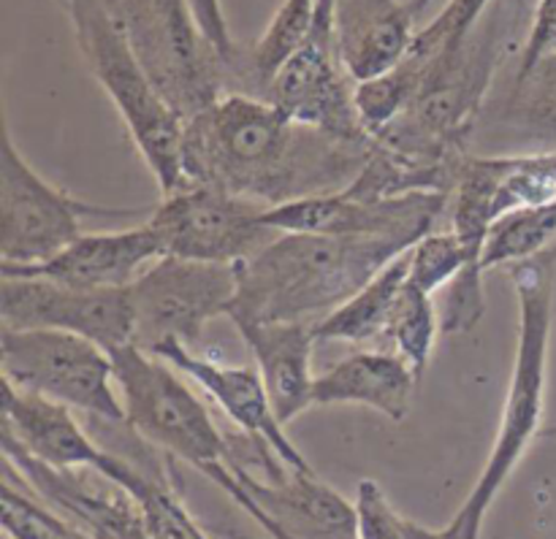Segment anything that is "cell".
I'll return each mask as SVG.
<instances>
[{
  "label": "cell",
  "instance_id": "17",
  "mask_svg": "<svg viewBox=\"0 0 556 539\" xmlns=\"http://www.w3.org/2000/svg\"><path fill=\"white\" fill-rule=\"evenodd\" d=\"M157 258H163L161 242L155 231L141 222L125 231L81 233L47 264L27 266V269H0V277H38L81 291H125Z\"/></svg>",
  "mask_w": 556,
  "mask_h": 539
},
{
  "label": "cell",
  "instance_id": "1",
  "mask_svg": "<svg viewBox=\"0 0 556 539\" xmlns=\"http://www.w3.org/2000/svg\"><path fill=\"white\" fill-rule=\"evenodd\" d=\"M372 152L299 123L271 101L228 92L185 119L182 166L190 184H212L264 206L345 190Z\"/></svg>",
  "mask_w": 556,
  "mask_h": 539
},
{
  "label": "cell",
  "instance_id": "2",
  "mask_svg": "<svg viewBox=\"0 0 556 539\" xmlns=\"http://www.w3.org/2000/svg\"><path fill=\"white\" fill-rule=\"evenodd\" d=\"M519 14V0H494L459 47L427 65L405 114L372 136L427 193H451L462 163L472 155V136L494 92V79L514 54Z\"/></svg>",
  "mask_w": 556,
  "mask_h": 539
},
{
  "label": "cell",
  "instance_id": "28",
  "mask_svg": "<svg viewBox=\"0 0 556 539\" xmlns=\"http://www.w3.org/2000/svg\"><path fill=\"white\" fill-rule=\"evenodd\" d=\"M0 499H3L0 521H3V531L9 539H96L76 521L71 524L47 504L16 491L9 477H5Z\"/></svg>",
  "mask_w": 556,
  "mask_h": 539
},
{
  "label": "cell",
  "instance_id": "5",
  "mask_svg": "<svg viewBox=\"0 0 556 539\" xmlns=\"http://www.w3.org/2000/svg\"><path fill=\"white\" fill-rule=\"evenodd\" d=\"M87 68L123 117L161 195L188 188L182 166L185 119L157 95L130 49L109 0H63Z\"/></svg>",
  "mask_w": 556,
  "mask_h": 539
},
{
  "label": "cell",
  "instance_id": "6",
  "mask_svg": "<svg viewBox=\"0 0 556 539\" xmlns=\"http://www.w3.org/2000/svg\"><path fill=\"white\" fill-rule=\"evenodd\" d=\"M125 423L166 459L206 475L231 459V437L217 428L193 383L161 356L125 345L112 352Z\"/></svg>",
  "mask_w": 556,
  "mask_h": 539
},
{
  "label": "cell",
  "instance_id": "10",
  "mask_svg": "<svg viewBox=\"0 0 556 539\" xmlns=\"http://www.w3.org/2000/svg\"><path fill=\"white\" fill-rule=\"evenodd\" d=\"M237 285V266L163 255L128 287L134 345L147 352L166 345L193 347L212 320L228 315Z\"/></svg>",
  "mask_w": 556,
  "mask_h": 539
},
{
  "label": "cell",
  "instance_id": "4",
  "mask_svg": "<svg viewBox=\"0 0 556 539\" xmlns=\"http://www.w3.org/2000/svg\"><path fill=\"white\" fill-rule=\"evenodd\" d=\"M508 274L519 301L514 369H510L503 415L486 464L465 502L443 526L445 535L454 539H481L486 515L497 502L500 491L508 486L514 472L530 453L532 442L546 432L543 421H546L548 361H552L556 318V253L546 249L538 258L510 266Z\"/></svg>",
  "mask_w": 556,
  "mask_h": 539
},
{
  "label": "cell",
  "instance_id": "21",
  "mask_svg": "<svg viewBox=\"0 0 556 539\" xmlns=\"http://www.w3.org/2000/svg\"><path fill=\"white\" fill-rule=\"evenodd\" d=\"M418 383L410 363L394 350H358L315 377V407H364L402 423Z\"/></svg>",
  "mask_w": 556,
  "mask_h": 539
},
{
  "label": "cell",
  "instance_id": "9",
  "mask_svg": "<svg viewBox=\"0 0 556 539\" xmlns=\"http://www.w3.org/2000/svg\"><path fill=\"white\" fill-rule=\"evenodd\" d=\"M141 215V209L98 206L74 198L54 188L27 163L11 136L9 119H3L0 141V269H27L47 264L81 236V220L87 217Z\"/></svg>",
  "mask_w": 556,
  "mask_h": 539
},
{
  "label": "cell",
  "instance_id": "27",
  "mask_svg": "<svg viewBox=\"0 0 556 539\" xmlns=\"http://www.w3.org/2000/svg\"><path fill=\"white\" fill-rule=\"evenodd\" d=\"M492 3L494 0H448L445 9L427 27L418 30L410 52L405 54V63L416 70L418 79H424V70H427L432 60L456 49L470 36L472 27L483 20V14L492 9Z\"/></svg>",
  "mask_w": 556,
  "mask_h": 539
},
{
  "label": "cell",
  "instance_id": "19",
  "mask_svg": "<svg viewBox=\"0 0 556 539\" xmlns=\"http://www.w3.org/2000/svg\"><path fill=\"white\" fill-rule=\"evenodd\" d=\"M413 0H334L340 60L353 81L386 74L405 60L416 41Z\"/></svg>",
  "mask_w": 556,
  "mask_h": 539
},
{
  "label": "cell",
  "instance_id": "11",
  "mask_svg": "<svg viewBox=\"0 0 556 539\" xmlns=\"http://www.w3.org/2000/svg\"><path fill=\"white\" fill-rule=\"evenodd\" d=\"M266 209L223 188L190 184L163 195L147 226L155 231L163 255L239 266L280 236L264 222Z\"/></svg>",
  "mask_w": 556,
  "mask_h": 539
},
{
  "label": "cell",
  "instance_id": "35",
  "mask_svg": "<svg viewBox=\"0 0 556 539\" xmlns=\"http://www.w3.org/2000/svg\"><path fill=\"white\" fill-rule=\"evenodd\" d=\"M543 437H546V439H554V437H556V426L546 428V432H543Z\"/></svg>",
  "mask_w": 556,
  "mask_h": 539
},
{
  "label": "cell",
  "instance_id": "23",
  "mask_svg": "<svg viewBox=\"0 0 556 539\" xmlns=\"http://www.w3.org/2000/svg\"><path fill=\"white\" fill-rule=\"evenodd\" d=\"M318 0H282L264 36L250 49H239L231 63V92L264 98L266 87L275 79L288 57L309 33Z\"/></svg>",
  "mask_w": 556,
  "mask_h": 539
},
{
  "label": "cell",
  "instance_id": "20",
  "mask_svg": "<svg viewBox=\"0 0 556 539\" xmlns=\"http://www.w3.org/2000/svg\"><path fill=\"white\" fill-rule=\"evenodd\" d=\"M253 356L255 369L266 385L277 418L293 423L315 407L313 352L315 323L302 320H275V323H233Z\"/></svg>",
  "mask_w": 556,
  "mask_h": 539
},
{
  "label": "cell",
  "instance_id": "12",
  "mask_svg": "<svg viewBox=\"0 0 556 539\" xmlns=\"http://www.w3.org/2000/svg\"><path fill=\"white\" fill-rule=\"evenodd\" d=\"M356 81L340 60L334 27V0H318L315 20L296 52L282 63L264 98L299 123L348 141H369L356 108Z\"/></svg>",
  "mask_w": 556,
  "mask_h": 539
},
{
  "label": "cell",
  "instance_id": "30",
  "mask_svg": "<svg viewBox=\"0 0 556 539\" xmlns=\"http://www.w3.org/2000/svg\"><path fill=\"white\" fill-rule=\"evenodd\" d=\"M548 54H556V0H538L516 70L532 68Z\"/></svg>",
  "mask_w": 556,
  "mask_h": 539
},
{
  "label": "cell",
  "instance_id": "25",
  "mask_svg": "<svg viewBox=\"0 0 556 539\" xmlns=\"http://www.w3.org/2000/svg\"><path fill=\"white\" fill-rule=\"evenodd\" d=\"M438 334H443V325H440V312L434 307V296L418 291V287H413L407 282L400 301H396L394 315H391L386 342H389V347L396 356L410 363L418 380L424 377V372L432 363Z\"/></svg>",
  "mask_w": 556,
  "mask_h": 539
},
{
  "label": "cell",
  "instance_id": "3",
  "mask_svg": "<svg viewBox=\"0 0 556 539\" xmlns=\"http://www.w3.org/2000/svg\"><path fill=\"white\" fill-rule=\"evenodd\" d=\"M405 253L407 247L391 239L280 233L237 266V296L226 318L231 323H318Z\"/></svg>",
  "mask_w": 556,
  "mask_h": 539
},
{
  "label": "cell",
  "instance_id": "18",
  "mask_svg": "<svg viewBox=\"0 0 556 539\" xmlns=\"http://www.w3.org/2000/svg\"><path fill=\"white\" fill-rule=\"evenodd\" d=\"M3 442L52 470L103 472L114 453L103 448L74 410L3 383Z\"/></svg>",
  "mask_w": 556,
  "mask_h": 539
},
{
  "label": "cell",
  "instance_id": "8",
  "mask_svg": "<svg viewBox=\"0 0 556 539\" xmlns=\"http://www.w3.org/2000/svg\"><path fill=\"white\" fill-rule=\"evenodd\" d=\"M3 383L71 407L90 423H125L112 352L85 336L49 329H0Z\"/></svg>",
  "mask_w": 556,
  "mask_h": 539
},
{
  "label": "cell",
  "instance_id": "32",
  "mask_svg": "<svg viewBox=\"0 0 556 539\" xmlns=\"http://www.w3.org/2000/svg\"><path fill=\"white\" fill-rule=\"evenodd\" d=\"M190 5H193V14L195 20H199V27L204 30V36L215 43L217 52H220L223 57L228 60V65H231L242 47L233 41L231 30H228V20L220 0H190Z\"/></svg>",
  "mask_w": 556,
  "mask_h": 539
},
{
  "label": "cell",
  "instance_id": "16",
  "mask_svg": "<svg viewBox=\"0 0 556 539\" xmlns=\"http://www.w3.org/2000/svg\"><path fill=\"white\" fill-rule=\"evenodd\" d=\"M472 144L478 155L556 152V54L516 70L503 92H492Z\"/></svg>",
  "mask_w": 556,
  "mask_h": 539
},
{
  "label": "cell",
  "instance_id": "33",
  "mask_svg": "<svg viewBox=\"0 0 556 539\" xmlns=\"http://www.w3.org/2000/svg\"><path fill=\"white\" fill-rule=\"evenodd\" d=\"M407 535H410V539H454L445 535L443 529H429V526L416 524L410 518H407Z\"/></svg>",
  "mask_w": 556,
  "mask_h": 539
},
{
  "label": "cell",
  "instance_id": "7",
  "mask_svg": "<svg viewBox=\"0 0 556 539\" xmlns=\"http://www.w3.org/2000/svg\"><path fill=\"white\" fill-rule=\"evenodd\" d=\"M157 95L182 119L231 92V65L204 36L190 0H109Z\"/></svg>",
  "mask_w": 556,
  "mask_h": 539
},
{
  "label": "cell",
  "instance_id": "34",
  "mask_svg": "<svg viewBox=\"0 0 556 539\" xmlns=\"http://www.w3.org/2000/svg\"><path fill=\"white\" fill-rule=\"evenodd\" d=\"M429 3H432V0H413V5H416V9H418V14H421V11L427 9Z\"/></svg>",
  "mask_w": 556,
  "mask_h": 539
},
{
  "label": "cell",
  "instance_id": "13",
  "mask_svg": "<svg viewBox=\"0 0 556 539\" xmlns=\"http://www.w3.org/2000/svg\"><path fill=\"white\" fill-rule=\"evenodd\" d=\"M445 215L448 193H410L400 198L364 201L340 190L271 206L264 211V222L280 233L391 239L413 249L424 236L443 226Z\"/></svg>",
  "mask_w": 556,
  "mask_h": 539
},
{
  "label": "cell",
  "instance_id": "15",
  "mask_svg": "<svg viewBox=\"0 0 556 539\" xmlns=\"http://www.w3.org/2000/svg\"><path fill=\"white\" fill-rule=\"evenodd\" d=\"M152 356H161L163 361L177 367L239 428V434L269 445L293 470L315 472L302 450L291 442L286 423L277 418L258 369L226 367L185 345H166Z\"/></svg>",
  "mask_w": 556,
  "mask_h": 539
},
{
  "label": "cell",
  "instance_id": "29",
  "mask_svg": "<svg viewBox=\"0 0 556 539\" xmlns=\"http://www.w3.org/2000/svg\"><path fill=\"white\" fill-rule=\"evenodd\" d=\"M353 504H356L358 539H410L407 518L396 513L378 480L369 477L358 480Z\"/></svg>",
  "mask_w": 556,
  "mask_h": 539
},
{
  "label": "cell",
  "instance_id": "14",
  "mask_svg": "<svg viewBox=\"0 0 556 539\" xmlns=\"http://www.w3.org/2000/svg\"><path fill=\"white\" fill-rule=\"evenodd\" d=\"M0 329H49L85 336L106 352L134 345L125 291H81L38 277H0Z\"/></svg>",
  "mask_w": 556,
  "mask_h": 539
},
{
  "label": "cell",
  "instance_id": "24",
  "mask_svg": "<svg viewBox=\"0 0 556 539\" xmlns=\"http://www.w3.org/2000/svg\"><path fill=\"white\" fill-rule=\"evenodd\" d=\"M556 239V198L548 204L530 206L505 215L494 222L483 249V271L510 269L516 264L538 258Z\"/></svg>",
  "mask_w": 556,
  "mask_h": 539
},
{
  "label": "cell",
  "instance_id": "26",
  "mask_svg": "<svg viewBox=\"0 0 556 539\" xmlns=\"http://www.w3.org/2000/svg\"><path fill=\"white\" fill-rule=\"evenodd\" d=\"M119 488L139 502L150 539H206L199 524L190 518L185 504L179 502V493L168 472L152 475L141 466H134Z\"/></svg>",
  "mask_w": 556,
  "mask_h": 539
},
{
  "label": "cell",
  "instance_id": "22",
  "mask_svg": "<svg viewBox=\"0 0 556 539\" xmlns=\"http://www.w3.org/2000/svg\"><path fill=\"white\" fill-rule=\"evenodd\" d=\"M410 269V249L391 260L375 280H369L356 296L348 298L342 307L326 315L315 323V339L320 342H348V345H372L386 339L391 315L407 285Z\"/></svg>",
  "mask_w": 556,
  "mask_h": 539
},
{
  "label": "cell",
  "instance_id": "31",
  "mask_svg": "<svg viewBox=\"0 0 556 539\" xmlns=\"http://www.w3.org/2000/svg\"><path fill=\"white\" fill-rule=\"evenodd\" d=\"M204 477H206V480H210V483H215V486L220 488V491L226 493V497H231V502L237 504L239 510H244V513H248L250 518L255 521V526H261V531H264V535H269L271 539H293L291 535H288L286 529H282L280 524H277L275 518H269V515H266L264 510H261L258 504H255L253 499H250L248 493L242 491V486H239V483H237V477H233V472L228 470V464L215 466V470L206 472Z\"/></svg>",
  "mask_w": 556,
  "mask_h": 539
}]
</instances>
